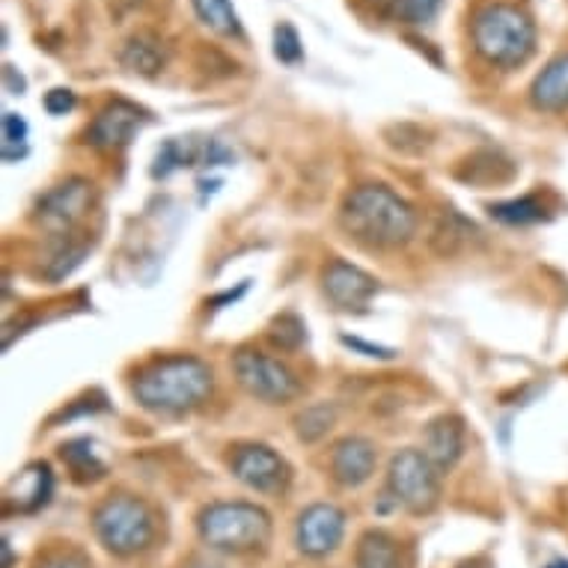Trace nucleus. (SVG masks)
I'll return each mask as SVG.
<instances>
[{
	"label": "nucleus",
	"mask_w": 568,
	"mask_h": 568,
	"mask_svg": "<svg viewBox=\"0 0 568 568\" xmlns=\"http://www.w3.org/2000/svg\"><path fill=\"white\" fill-rule=\"evenodd\" d=\"M233 474L239 483L260 494H280L290 483L286 462L265 444H247L235 449Z\"/></svg>",
	"instance_id": "obj_8"
},
{
	"label": "nucleus",
	"mask_w": 568,
	"mask_h": 568,
	"mask_svg": "<svg viewBox=\"0 0 568 568\" xmlns=\"http://www.w3.org/2000/svg\"><path fill=\"white\" fill-rule=\"evenodd\" d=\"M345 536V515L334 504H313L295 527V545L304 557H327Z\"/></svg>",
	"instance_id": "obj_9"
},
{
	"label": "nucleus",
	"mask_w": 568,
	"mask_h": 568,
	"mask_svg": "<svg viewBox=\"0 0 568 568\" xmlns=\"http://www.w3.org/2000/svg\"><path fill=\"white\" fill-rule=\"evenodd\" d=\"M465 449V429H462V419L458 417H438L432 419L429 429H426V456L438 470H449L462 458Z\"/></svg>",
	"instance_id": "obj_15"
},
{
	"label": "nucleus",
	"mask_w": 568,
	"mask_h": 568,
	"mask_svg": "<svg viewBox=\"0 0 568 568\" xmlns=\"http://www.w3.org/2000/svg\"><path fill=\"white\" fill-rule=\"evenodd\" d=\"M235 378L244 390L256 396V399L268 402V405H280L298 396V378L292 375L286 364H280L274 357L262 352H239L235 354Z\"/></svg>",
	"instance_id": "obj_7"
},
{
	"label": "nucleus",
	"mask_w": 568,
	"mask_h": 568,
	"mask_svg": "<svg viewBox=\"0 0 568 568\" xmlns=\"http://www.w3.org/2000/svg\"><path fill=\"white\" fill-rule=\"evenodd\" d=\"M90 200H93V187L81 182V179H72L65 185L48 191L37 205V217L45 226H69L75 224L78 217L84 215L90 209Z\"/></svg>",
	"instance_id": "obj_12"
},
{
	"label": "nucleus",
	"mask_w": 568,
	"mask_h": 568,
	"mask_svg": "<svg viewBox=\"0 0 568 568\" xmlns=\"http://www.w3.org/2000/svg\"><path fill=\"white\" fill-rule=\"evenodd\" d=\"M205 548L221 554H251L271 536V518L256 504H212L196 518Z\"/></svg>",
	"instance_id": "obj_4"
},
{
	"label": "nucleus",
	"mask_w": 568,
	"mask_h": 568,
	"mask_svg": "<svg viewBox=\"0 0 568 568\" xmlns=\"http://www.w3.org/2000/svg\"><path fill=\"white\" fill-rule=\"evenodd\" d=\"M122 63L140 75H155L164 65V48L159 45V39L134 37L129 45L122 48Z\"/></svg>",
	"instance_id": "obj_17"
},
{
	"label": "nucleus",
	"mask_w": 568,
	"mask_h": 568,
	"mask_svg": "<svg viewBox=\"0 0 568 568\" xmlns=\"http://www.w3.org/2000/svg\"><path fill=\"white\" fill-rule=\"evenodd\" d=\"M194 10L205 28H212L221 37H242V21L230 0H194Z\"/></svg>",
	"instance_id": "obj_19"
},
{
	"label": "nucleus",
	"mask_w": 568,
	"mask_h": 568,
	"mask_svg": "<svg viewBox=\"0 0 568 568\" xmlns=\"http://www.w3.org/2000/svg\"><path fill=\"white\" fill-rule=\"evenodd\" d=\"M382 3L393 19L405 24H429L440 7V0H382Z\"/></svg>",
	"instance_id": "obj_21"
},
{
	"label": "nucleus",
	"mask_w": 568,
	"mask_h": 568,
	"mask_svg": "<svg viewBox=\"0 0 568 568\" xmlns=\"http://www.w3.org/2000/svg\"><path fill=\"white\" fill-rule=\"evenodd\" d=\"M187 568H224L221 562H209V559H194V562H187Z\"/></svg>",
	"instance_id": "obj_28"
},
{
	"label": "nucleus",
	"mask_w": 568,
	"mask_h": 568,
	"mask_svg": "<svg viewBox=\"0 0 568 568\" xmlns=\"http://www.w3.org/2000/svg\"><path fill=\"white\" fill-rule=\"evenodd\" d=\"M16 485H19V497H16L19 509H39V506L48 504L54 479H51L48 465H33L19 476Z\"/></svg>",
	"instance_id": "obj_18"
},
{
	"label": "nucleus",
	"mask_w": 568,
	"mask_h": 568,
	"mask_svg": "<svg viewBox=\"0 0 568 568\" xmlns=\"http://www.w3.org/2000/svg\"><path fill=\"white\" fill-rule=\"evenodd\" d=\"M63 462L75 470L78 479H99L104 474V465L95 458L90 440H75V444H65L63 447Z\"/></svg>",
	"instance_id": "obj_22"
},
{
	"label": "nucleus",
	"mask_w": 568,
	"mask_h": 568,
	"mask_svg": "<svg viewBox=\"0 0 568 568\" xmlns=\"http://www.w3.org/2000/svg\"><path fill=\"white\" fill-rule=\"evenodd\" d=\"M491 215L504 224H536L548 217V209L541 203L539 196H521V200H509V203L491 205Z\"/></svg>",
	"instance_id": "obj_20"
},
{
	"label": "nucleus",
	"mask_w": 568,
	"mask_h": 568,
	"mask_svg": "<svg viewBox=\"0 0 568 568\" xmlns=\"http://www.w3.org/2000/svg\"><path fill=\"white\" fill-rule=\"evenodd\" d=\"M93 530L116 557H134L155 541V515L131 494H111L93 513Z\"/></svg>",
	"instance_id": "obj_5"
},
{
	"label": "nucleus",
	"mask_w": 568,
	"mask_h": 568,
	"mask_svg": "<svg viewBox=\"0 0 568 568\" xmlns=\"http://www.w3.org/2000/svg\"><path fill=\"white\" fill-rule=\"evenodd\" d=\"M387 485L396 506H405L410 513H429L438 504V467L432 465L423 449H402L390 462Z\"/></svg>",
	"instance_id": "obj_6"
},
{
	"label": "nucleus",
	"mask_w": 568,
	"mask_h": 568,
	"mask_svg": "<svg viewBox=\"0 0 568 568\" xmlns=\"http://www.w3.org/2000/svg\"><path fill=\"white\" fill-rule=\"evenodd\" d=\"M532 108L545 113H562L568 108V54L554 57L530 87Z\"/></svg>",
	"instance_id": "obj_14"
},
{
	"label": "nucleus",
	"mask_w": 568,
	"mask_h": 568,
	"mask_svg": "<svg viewBox=\"0 0 568 568\" xmlns=\"http://www.w3.org/2000/svg\"><path fill=\"white\" fill-rule=\"evenodd\" d=\"M215 375L200 357L176 354L143 366L134 375L131 393L152 414H185L212 396Z\"/></svg>",
	"instance_id": "obj_1"
},
{
	"label": "nucleus",
	"mask_w": 568,
	"mask_h": 568,
	"mask_svg": "<svg viewBox=\"0 0 568 568\" xmlns=\"http://www.w3.org/2000/svg\"><path fill=\"white\" fill-rule=\"evenodd\" d=\"M140 122H143V111L138 104L116 99V102L104 104L87 134H90V143L99 146V150H120L134 138Z\"/></svg>",
	"instance_id": "obj_11"
},
{
	"label": "nucleus",
	"mask_w": 568,
	"mask_h": 568,
	"mask_svg": "<svg viewBox=\"0 0 568 568\" xmlns=\"http://www.w3.org/2000/svg\"><path fill=\"white\" fill-rule=\"evenodd\" d=\"M274 54H277L280 63H298L301 60V39L292 24L274 28Z\"/></svg>",
	"instance_id": "obj_24"
},
{
	"label": "nucleus",
	"mask_w": 568,
	"mask_h": 568,
	"mask_svg": "<svg viewBox=\"0 0 568 568\" xmlns=\"http://www.w3.org/2000/svg\"><path fill=\"white\" fill-rule=\"evenodd\" d=\"M75 108V93L72 90H63V87H57L51 93L45 95V111L54 113V116H63Z\"/></svg>",
	"instance_id": "obj_26"
},
{
	"label": "nucleus",
	"mask_w": 568,
	"mask_h": 568,
	"mask_svg": "<svg viewBox=\"0 0 568 568\" xmlns=\"http://www.w3.org/2000/svg\"><path fill=\"white\" fill-rule=\"evenodd\" d=\"M375 447L366 438H345L334 447L331 470L334 479L345 488H361L375 474Z\"/></svg>",
	"instance_id": "obj_13"
},
{
	"label": "nucleus",
	"mask_w": 568,
	"mask_h": 568,
	"mask_svg": "<svg viewBox=\"0 0 568 568\" xmlns=\"http://www.w3.org/2000/svg\"><path fill=\"white\" fill-rule=\"evenodd\" d=\"M331 419H334V414L327 408H310L307 414H301L298 417V435L304 440L322 438V435L331 429Z\"/></svg>",
	"instance_id": "obj_25"
},
{
	"label": "nucleus",
	"mask_w": 568,
	"mask_h": 568,
	"mask_svg": "<svg viewBox=\"0 0 568 568\" xmlns=\"http://www.w3.org/2000/svg\"><path fill=\"white\" fill-rule=\"evenodd\" d=\"M322 290L331 298L336 310H364L373 301L378 280L369 277L364 268H357L352 262L334 260L322 271Z\"/></svg>",
	"instance_id": "obj_10"
},
{
	"label": "nucleus",
	"mask_w": 568,
	"mask_h": 568,
	"mask_svg": "<svg viewBox=\"0 0 568 568\" xmlns=\"http://www.w3.org/2000/svg\"><path fill=\"white\" fill-rule=\"evenodd\" d=\"M28 152V122L21 120V113H3V159H21Z\"/></svg>",
	"instance_id": "obj_23"
},
{
	"label": "nucleus",
	"mask_w": 568,
	"mask_h": 568,
	"mask_svg": "<svg viewBox=\"0 0 568 568\" xmlns=\"http://www.w3.org/2000/svg\"><path fill=\"white\" fill-rule=\"evenodd\" d=\"M357 568H405L396 539L382 530L364 532L357 541Z\"/></svg>",
	"instance_id": "obj_16"
},
{
	"label": "nucleus",
	"mask_w": 568,
	"mask_h": 568,
	"mask_svg": "<svg viewBox=\"0 0 568 568\" xmlns=\"http://www.w3.org/2000/svg\"><path fill=\"white\" fill-rule=\"evenodd\" d=\"M476 51L494 65H521L536 48V24L513 3H488L474 19Z\"/></svg>",
	"instance_id": "obj_3"
},
{
	"label": "nucleus",
	"mask_w": 568,
	"mask_h": 568,
	"mask_svg": "<svg viewBox=\"0 0 568 568\" xmlns=\"http://www.w3.org/2000/svg\"><path fill=\"white\" fill-rule=\"evenodd\" d=\"M39 568H90V566H87L81 557H75V554H54V557H48Z\"/></svg>",
	"instance_id": "obj_27"
},
{
	"label": "nucleus",
	"mask_w": 568,
	"mask_h": 568,
	"mask_svg": "<svg viewBox=\"0 0 568 568\" xmlns=\"http://www.w3.org/2000/svg\"><path fill=\"white\" fill-rule=\"evenodd\" d=\"M343 230L366 247H399L410 242L417 215L396 191L384 185H361L345 196Z\"/></svg>",
	"instance_id": "obj_2"
}]
</instances>
